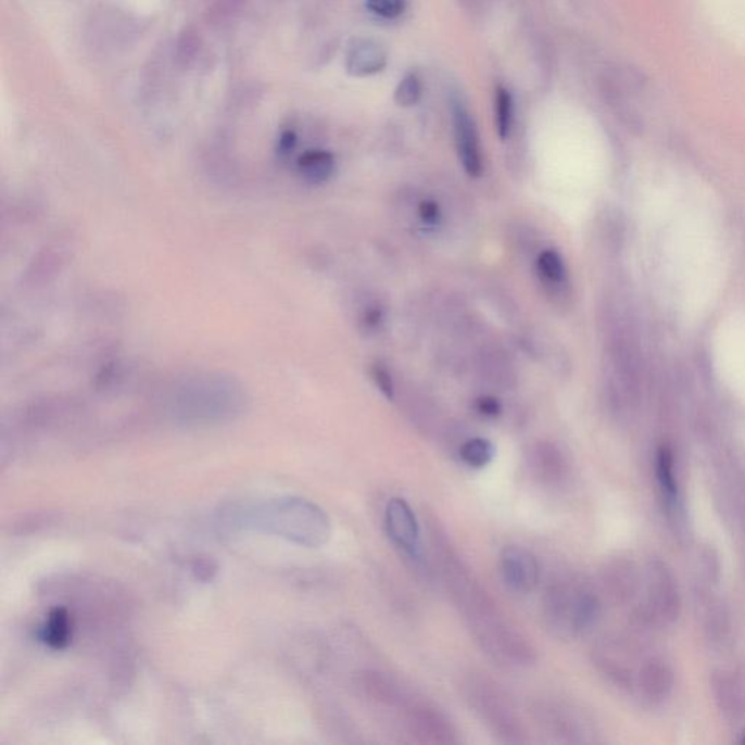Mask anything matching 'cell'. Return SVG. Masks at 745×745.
Returning <instances> with one entry per match:
<instances>
[{"mask_svg": "<svg viewBox=\"0 0 745 745\" xmlns=\"http://www.w3.org/2000/svg\"><path fill=\"white\" fill-rule=\"evenodd\" d=\"M712 692L719 712L728 722L743 718L745 709L744 684L732 670H718L712 675Z\"/></svg>", "mask_w": 745, "mask_h": 745, "instance_id": "2e32d148", "label": "cell"}, {"mask_svg": "<svg viewBox=\"0 0 745 745\" xmlns=\"http://www.w3.org/2000/svg\"><path fill=\"white\" fill-rule=\"evenodd\" d=\"M644 601L633 616L642 627L666 628L679 619L682 597L674 573L661 559H649L644 573Z\"/></svg>", "mask_w": 745, "mask_h": 745, "instance_id": "8992f818", "label": "cell"}, {"mask_svg": "<svg viewBox=\"0 0 745 745\" xmlns=\"http://www.w3.org/2000/svg\"><path fill=\"white\" fill-rule=\"evenodd\" d=\"M601 609L594 590L576 578L552 582L542 601L543 623L560 640H572L589 631L597 622Z\"/></svg>", "mask_w": 745, "mask_h": 745, "instance_id": "277c9868", "label": "cell"}, {"mask_svg": "<svg viewBox=\"0 0 745 745\" xmlns=\"http://www.w3.org/2000/svg\"><path fill=\"white\" fill-rule=\"evenodd\" d=\"M714 359L722 382L745 400V312H736L719 325Z\"/></svg>", "mask_w": 745, "mask_h": 745, "instance_id": "52a82bcc", "label": "cell"}, {"mask_svg": "<svg viewBox=\"0 0 745 745\" xmlns=\"http://www.w3.org/2000/svg\"><path fill=\"white\" fill-rule=\"evenodd\" d=\"M192 572L195 573L197 580L210 581L217 572V567L212 559H197L192 565Z\"/></svg>", "mask_w": 745, "mask_h": 745, "instance_id": "f546056e", "label": "cell"}, {"mask_svg": "<svg viewBox=\"0 0 745 745\" xmlns=\"http://www.w3.org/2000/svg\"><path fill=\"white\" fill-rule=\"evenodd\" d=\"M655 479H657L659 494L664 505H666L668 517L679 523L683 516L682 496H680V483L673 453L668 449H661L657 453L655 460Z\"/></svg>", "mask_w": 745, "mask_h": 745, "instance_id": "e0dca14e", "label": "cell"}, {"mask_svg": "<svg viewBox=\"0 0 745 745\" xmlns=\"http://www.w3.org/2000/svg\"><path fill=\"white\" fill-rule=\"evenodd\" d=\"M642 580L636 565L628 559H615L606 565L603 571V582L607 593L619 603H629L636 598L642 590Z\"/></svg>", "mask_w": 745, "mask_h": 745, "instance_id": "ac0fdd59", "label": "cell"}, {"mask_svg": "<svg viewBox=\"0 0 745 745\" xmlns=\"http://www.w3.org/2000/svg\"><path fill=\"white\" fill-rule=\"evenodd\" d=\"M495 445L483 437H473L464 441L459 447L462 464L472 469H483L494 460Z\"/></svg>", "mask_w": 745, "mask_h": 745, "instance_id": "7402d4cb", "label": "cell"}, {"mask_svg": "<svg viewBox=\"0 0 745 745\" xmlns=\"http://www.w3.org/2000/svg\"><path fill=\"white\" fill-rule=\"evenodd\" d=\"M354 687L363 699L380 708H405L413 700L395 678L380 670L358 671Z\"/></svg>", "mask_w": 745, "mask_h": 745, "instance_id": "7c38bea8", "label": "cell"}, {"mask_svg": "<svg viewBox=\"0 0 745 745\" xmlns=\"http://www.w3.org/2000/svg\"><path fill=\"white\" fill-rule=\"evenodd\" d=\"M404 712L406 730L417 743L426 745L459 743V732L456 727L434 705L413 699L405 706Z\"/></svg>", "mask_w": 745, "mask_h": 745, "instance_id": "9c48e42d", "label": "cell"}, {"mask_svg": "<svg viewBox=\"0 0 745 745\" xmlns=\"http://www.w3.org/2000/svg\"><path fill=\"white\" fill-rule=\"evenodd\" d=\"M419 217L427 226H439L441 222V210L434 200H424L418 207Z\"/></svg>", "mask_w": 745, "mask_h": 745, "instance_id": "83f0119b", "label": "cell"}, {"mask_svg": "<svg viewBox=\"0 0 745 745\" xmlns=\"http://www.w3.org/2000/svg\"><path fill=\"white\" fill-rule=\"evenodd\" d=\"M388 66L387 50L372 40H355L346 51L345 68L355 78L376 75Z\"/></svg>", "mask_w": 745, "mask_h": 745, "instance_id": "d6986e66", "label": "cell"}, {"mask_svg": "<svg viewBox=\"0 0 745 745\" xmlns=\"http://www.w3.org/2000/svg\"><path fill=\"white\" fill-rule=\"evenodd\" d=\"M501 576L514 593L526 594L534 590L541 577L536 556L521 546H505L500 555Z\"/></svg>", "mask_w": 745, "mask_h": 745, "instance_id": "4fadbf2b", "label": "cell"}, {"mask_svg": "<svg viewBox=\"0 0 745 745\" xmlns=\"http://www.w3.org/2000/svg\"><path fill=\"white\" fill-rule=\"evenodd\" d=\"M223 526L252 529L286 539L294 545L323 547L331 538L328 514L319 505L299 496H280L255 505H235L222 513Z\"/></svg>", "mask_w": 745, "mask_h": 745, "instance_id": "3957f363", "label": "cell"}, {"mask_svg": "<svg viewBox=\"0 0 745 745\" xmlns=\"http://www.w3.org/2000/svg\"><path fill=\"white\" fill-rule=\"evenodd\" d=\"M538 273L541 274L543 280L551 282V285L563 282L567 276V269H565V263L559 252L543 251L538 258Z\"/></svg>", "mask_w": 745, "mask_h": 745, "instance_id": "cb8c5ba5", "label": "cell"}, {"mask_svg": "<svg viewBox=\"0 0 745 745\" xmlns=\"http://www.w3.org/2000/svg\"><path fill=\"white\" fill-rule=\"evenodd\" d=\"M40 641L51 649H66L71 645L73 636L72 616L66 607H54L47 616L38 632Z\"/></svg>", "mask_w": 745, "mask_h": 745, "instance_id": "ffe728a7", "label": "cell"}, {"mask_svg": "<svg viewBox=\"0 0 745 745\" xmlns=\"http://www.w3.org/2000/svg\"><path fill=\"white\" fill-rule=\"evenodd\" d=\"M453 127H455L457 155L465 173L472 178L481 177L483 165L477 124L460 102L453 104Z\"/></svg>", "mask_w": 745, "mask_h": 745, "instance_id": "5bb4252c", "label": "cell"}, {"mask_svg": "<svg viewBox=\"0 0 745 745\" xmlns=\"http://www.w3.org/2000/svg\"><path fill=\"white\" fill-rule=\"evenodd\" d=\"M295 144H298V136L294 131H285L280 137V143H278V151L281 155H289V153L294 151Z\"/></svg>", "mask_w": 745, "mask_h": 745, "instance_id": "4dcf8cb0", "label": "cell"}, {"mask_svg": "<svg viewBox=\"0 0 745 745\" xmlns=\"http://www.w3.org/2000/svg\"><path fill=\"white\" fill-rule=\"evenodd\" d=\"M371 376L379 391L388 400H393V396H395V384H393L391 372L387 370V367H383L382 364H376V366H372Z\"/></svg>", "mask_w": 745, "mask_h": 745, "instance_id": "4316f807", "label": "cell"}, {"mask_svg": "<svg viewBox=\"0 0 745 745\" xmlns=\"http://www.w3.org/2000/svg\"><path fill=\"white\" fill-rule=\"evenodd\" d=\"M383 323V311L382 307L375 306L368 307L366 316H364V324L368 329L378 328L380 324Z\"/></svg>", "mask_w": 745, "mask_h": 745, "instance_id": "1f68e13d", "label": "cell"}, {"mask_svg": "<svg viewBox=\"0 0 745 745\" xmlns=\"http://www.w3.org/2000/svg\"><path fill=\"white\" fill-rule=\"evenodd\" d=\"M422 97V83L417 73H409L401 80L393 93V101L396 105L409 109L417 105Z\"/></svg>", "mask_w": 745, "mask_h": 745, "instance_id": "d4e9b609", "label": "cell"}, {"mask_svg": "<svg viewBox=\"0 0 745 745\" xmlns=\"http://www.w3.org/2000/svg\"><path fill=\"white\" fill-rule=\"evenodd\" d=\"M674 671L670 664L659 657L642 659L633 683V691L642 704H664L674 691Z\"/></svg>", "mask_w": 745, "mask_h": 745, "instance_id": "8fae6325", "label": "cell"}, {"mask_svg": "<svg viewBox=\"0 0 745 745\" xmlns=\"http://www.w3.org/2000/svg\"><path fill=\"white\" fill-rule=\"evenodd\" d=\"M466 704L501 744H525L528 732L504 689L487 675L472 674L462 684Z\"/></svg>", "mask_w": 745, "mask_h": 745, "instance_id": "5b68a950", "label": "cell"}, {"mask_svg": "<svg viewBox=\"0 0 745 745\" xmlns=\"http://www.w3.org/2000/svg\"><path fill=\"white\" fill-rule=\"evenodd\" d=\"M514 119V102L512 93L504 87L496 88L495 91V124L500 139H508L512 132Z\"/></svg>", "mask_w": 745, "mask_h": 745, "instance_id": "603a6c76", "label": "cell"}, {"mask_svg": "<svg viewBox=\"0 0 745 745\" xmlns=\"http://www.w3.org/2000/svg\"><path fill=\"white\" fill-rule=\"evenodd\" d=\"M430 539L437 572L483 653L501 667L534 666L538 651L532 642L505 618L435 520L430 521Z\"/></svg>", "mask_w": 745, "mask_h": 745, "instance_id": "7a4b0ae2", "label": "cell"}, {"mask_svg": "<svg viewBox=\"0 0 745 745\" xmlns=\"http://www.w3.org/2000/svg\"><path fill=\"white\" fill-rule=\"evenodd\" d=\"M384 526L393 545L415 563H421V529L414 509L404 498L389 500Z\"/></svg>", "mask_w": 745, "mask_h": 745, "instance_id": "30bf717a", "label": "cell"}, {"mask_svg": "<svg viewBox=\"0 0 745 745\" xmlns=\"http://www.w3.org/2000/svg\"><path fill=\"white\" fill-rule=\"evenodd\" d=\"M533 717L547 735L560 743L586 744L594 741V728L589 718L567 702L539 700L533 706Z\"/></svg>", "mask_w": 745, "mask_h": 745, "instance_id": "ba28073f", "label": "cell"}, {"mask_svg": "<svg viewBox=\"0 0 745 745\" xmlns=\"http://www.w3.org/2000/svg\"><path fill=\"white\" fill-rule=\"evenodd\" d=\"M646 269L659 298L684 318L708 310L725 273L721 225L699 187L646 188Z\"/></svg>", "mask_w": 745, "mask_h": 745, "instance_id": "6da1fadb", "label": "cell"}, {"mask_svg": "<svg viewBox=\"0 0 745 745\" xmlns=\"http://www.w3.org/2000/svg\"><path fill=\"white\" fill-rule=\"evenodd\" d=\"M529 469L532 477L545 487H558L569 473L567 457L558 445L550 441L534 444L529 453Z\"/></svg>", "mask_w": 745, "mask_h": 745, "instance_id": "9a60e30c", "label": "cell"}, {"mask_svg": "<svg viewBox=\"0 0 745 745\" xmlns=\"http://www.w3.org/2000/svg\"><path fill=\"white\" fill-rule=\"evenodd\" d=\"M477 409L479 414L487 418H496L500 417L501 413H503V406H501V402L494 396L479 397L477 401Z\"/></svg>", "mask_w": 745, "mask_h": 745, "instance_id": "f1b7e54d", "label": "cell"}, {"mask_svg": "<svg viewBox=\"0 0 745 745\" xmlns=\"http://www.w3.org/2000/svg\"><path fill=\"white\" fill-rule=\"evenodd\" d=\"M299 171L307 182L324 184L332 177L336 171V157L327 151H307L299 160Z\"/></svg>", "mask_w": 745, "mask_h": 745, "instance_id": "44dd1931", "label": "cell"}, {"mask_svg": "<svg viewBox=\"0 0 745 745\" xmlns=\"http://www.w3.org/2000/svg\"><path fill=\"white\" fill-rule=\"evenodd\" d=\"M368 11L384 20H396L406 10V0H367Z\"/></svg>", "mask_w": 745, "mask_h": 745, "instance_id": "484cf974", "label": "cell"}]
</instances>
